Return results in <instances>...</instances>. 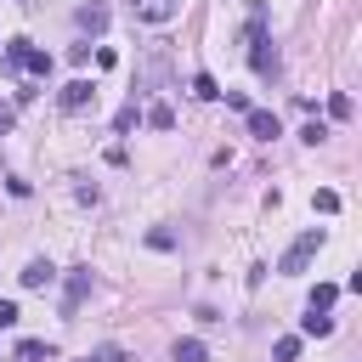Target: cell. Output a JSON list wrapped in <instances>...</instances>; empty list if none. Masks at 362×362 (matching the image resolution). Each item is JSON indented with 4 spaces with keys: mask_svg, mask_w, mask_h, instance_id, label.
Returning a JSON list of instances; mask_svg holds the SVG:
<instances>
[{
    "mask_svg": "<svg viewBox=\"0 0 362 362\" xmlns=\"http://www.w3.org/2000/svg\"><path fill=\"white\" fill-rule=\"evenodd\" d=\"M317 249H322V226H305V232L288 243V255L277 260V272H288V277H294V272H305V266L317 260Z\"/></svg>",
    "mask_w": 362,
    "mask_h": 362,
    "instance_id": "cell-1",
    "label": "cell"
},
{
    "mask_svg": "<svg viewBox=\"0 0 362 362\" xmlns=\"http://www.w3.org/2000/svg\"><path fill=\"white\" fill-rule=\"evenodd\" d=\"M85 294H90V266H74V272H68V283H62V317H74Z\"/></svg>",
    "mask_w": 362,
    "mask_h": 362,
    "instance_id": "cell-2",
    "label": "cell"
},
{
    "mask_svg": "<svg viewBox=\"0 0 362 362\" xmlns=\"http://www.w3.org/2000/svg\"><path fill=\"white\" fill-rule=\"evenodd\" d=\"M57 102H62V113H85V107L96 102V85H90V79H68Z\"/></svg>",
    "mask_w": 362,
    "mask_h": 362,
    "instance_id": "cell-3",
    "label": "cell"
},
{
    "mask_svg": "<svg viewBox=\"0 0 362 362\" xmlns=\"http://www.w3.org/2000/svg\"><path fill=\"white\" fill-rule=\"evenodd\" d=\"M249 62H255V74H260V79H272V74H277V51H272V40H266V34H255V40H249Z\"/></svg>",
    "mask_w": 362,
    "mask_h": 362,
    "instance_id": "cell-4",
    "label": "cell"
},
{
    "mask_svg": "<svg viewBox=\"0 0 362 362\" xmlns=\"http://www.w3.org/2000/svg\"><path fill=\"white\" fill-rule=\"evenodd\" d=\"M130 11H136L141 23H170V17L181 11V0H130Z\"/></svg>",
    "mask_w": 362,
    "mask_h": 362,
    "instance_id": "cell-5",
    "label": "cell"
},
{
    "mask_svg": "<svg viewBox=\"0 0 362 362\" xmlns=\"http://www.w3.org/2000/svg\"><path fill=\"white\" fill-rule=\"evenodd\" d=\"M243 119H249V136H260V141H272V136L283 130V124H277V113H266V107H249Z\"/></svg>",
    "mask_w": 362,
    "mask_h": 362,
    "instance_id": "cell-6",
    "label": "cell"
},
{
    "mask_svg": "<svg viewBox=\"0 0 362 362\" xmlns=\"http://www.w3.org/2000/svg\"><path fill=\"white\" fill-rule=\"evenodd\" d=\"M51 277H57L51 260H28V266H23V288H51Z\"/></svg>",
    "mask_w": 362,
    "mask_h": 362,
    "instance_id": "cell-7",
    "label": "cell"
},
{
    "mask_svg": "<svg viewBox=\"0 0 362 362\" xmlns=\"http://www.w3.org/2000/svg\"><path fill=\"white\" fill-rule=\"evenodd\" d=\"M300 334H305V339H328V334H334V317H322V311H305V317H300Z\"/></svg>",
    "mask_w": 362,
    "mask_h": 362,
    "instance_id": "cell-8",
    "label": "cell"
},
{
    "mask_svg": "<svg viewBox=\"0 0 362 362\" xmlns=\"http://www.w3.org/2000/svg\"><path fill=\"white\" fill-rule=\"evenodd\" d=\"M79 28L85 34H102L107 28V6H79Z\"/></svg>",
    "mask_w": 362,
    "mask_h": 362,
    "instance_id": "cell-9",
    "label": "cell"
},
{
    "mask_svg": "<svg viewBox=\"0 0 362 362\" xmlns=\"http://www.w3.org/2000/svg\"><path fill=\"white\" fill-rule=\"evenodd\" d=\"M175 362H209V345L204 339H175Z\"/></svg>",
    "mask_w": 362,
    "mask_h": 362,
    "instance_id": "cell-10",
    "label": "cell"
},
{
    "mask_svg": "<svg viewBox=\"0 0 362 362\" xmlns=\"http://www.w3.org/2000/svg\"><path fill=\"white\" fill-rule=\"evenodd\" d=\"M147 124H153V130H175V107H170V102H153V107H147Z\"/></svg>",
    "mask_w": 362,
    "mask_h": 362,
    "instance_id": "cell-11",
    "label": "cell"
},
{
    "mask_svg": "<svg viewBox=\"0 0 362 362\" xmlns=\"http://www.w3.org/2000/svg\"><path fill=\"white\" fill-rule=\"evenodd\" d=\"M23 68H28V74H40V79H45V74H51V57H45V51H34V45H28V51H23Z\"/></svg>",
    "mask_w": 362,
    "mask_h": 362,
    "instance_id": "cell-12",
    "label": "cell"
},
{
    "mask_svg": "<svg viewBox=\"0 0 362 362\" xmlns=\"http://www.w3.org/2000/svg\"><path fill=\"white\" fill-rule=\"evenodd\" d=\"M334 300H339V288H334V283H317V288H311V311H328Z\"/></svg>",
    "mask_w": 362,
    "mask_h": 362,
    "instance_id": "cell-13",
    "label": "cell"
},
{
    "mask_svg": "<svg viewBox=\"0 0 362 362\" xmlns=\"http://www.w3.org/2000/svg\"><path fill=\"white\" fill-rule=\"evenodd\" d=\"M272 356H277V362H294V356H300V334H283V339L272 345Z\"/></svg>",
    "mask_w": 362,
    "mask_h": 362,
    "instance_id": "cell-14",
    "label": "cell"
},
{
    "mask_svg": "<svg viewBox=\"0 0 362 362\" xmlns=\"http://www.w3.org/2000/svg\"><path fill=\"white\" fill-rule=\"evenodd\" d=\"M17 356H23V362H40V356H51V345H45V339H23Z\"/></svg>",
    "mask_w": 362,
    "mask_h": 362,
    "instance_id": "cell-15",
    "label": "cell"
},
{
    "mask_svg": "<svg viewBox=\"0 0 362 362\" xmlns=\"http://www.w3.org/2000/svg\"><path fill=\"white\" fill-rule=\"evenodd\" d=\"M192 96H204V102H215L221 90H215V79H209V74H192Z\"/></svg>",
    "mask_w": 362,
    "mask_h": 362,
    "instance_id": "cell-16",
    "label": "cell"
},
{
    "mask_svg": "<svg viewBox=\"0 0 362 362\" xmlns=\"http://www.w3.org/2000/svg\"><path fill=\"white\" fill-rule=\"evenodd\" d=\"M136 124H141V113H136V102H130V107H119V119H113V130L124 136V130H136Z\"/></svg>",
    "mask_w": 362,
    "mask_h": 362,
    "instance_id": "cell-17",
    "label": "cell"
},
{
    "mask_svg": "<svg viewBox=\"0 0 362 362\" xmlns=\"http://www.w3.org/2000/svg\"><path fill=\"white\" fill-rule=\"evenodd\" d=\"M311 204H317V209H322V215H334V209H339V192H334V187H322V192H317V198H311Z\"/></svg>",
    "mask_w": 362,
    "mask_h": 362,
    "instance_id": "cell-18",
    "label": "cell"
},
{
    "mask_svg": "<svg viewBox=\"0 0 362 362\" xmlns=\"http://www.w3.org/2000/svg\"><path fill=\"white\" fill-rule=\"evenodd\" d=\"M328 113H334V119H351V96H345V90H339V96H328Z\"/></svg>",
    "mask_w": 362,
    "mask_h": 362,
    "instance_id": "cell-19",
    "label": "cell"
},
{
    "mask_svg": "<svg viewBox=\"0 0 362 362\" xmlns=\"http://www.w3.org/2000/svg\"><path fill=\"white\" fill-rule=\"evenodd\" d=\"M147 243H153V249H175V232H164V226H153V232H147Z\"/></svg>",
    "mask_w": 362,
    "mask_h": 362,
    "instance_id": "cell-20",
    "label": "cell"
},
{
    "mask_svg": "<svg viewBox=\"0 0 362 362\" xmlns=\"http://www.w3.org/2000/svg\"><path fill=\"white\" fill-rule=\"evenodd\" d=\"M90 362H124V351H119V345H102V351H96Z\"/></svg>",
    "mask_w": 362,
    "mask_h": 362,
    "instance_id": "cell-21",
    "label": "cell"
},
{
    "mask_svg": "<svg viewBox=\"0 0 362 362\" xmlns=\"http://www.w3.org/2000/svg\"><path fill=\"white\" fill-rule=\"evenodd\" d=\"M11 322H17V305H11V300H0V328H11Z\"/></svg>",
    "mask_w": 362,
    "mask_h": 362,
    "instance_id": "cell-22",
    "label": "cell"
},
{
    "mask_svg": "<svg viewBox=\"0 0 362 362\" xmlns=\"http://www.w3.org/2000/svg\"><path fill=\"white\" fill-rule=\"evenodd\" d=\"M11 119H17V113H11V102H0V136L11 130Z\"/></svg>",
    "mask_w": 362,
    "mask_h": 362,
    "instance_id": "cell-23",
    "label": "cell"
},
{
    "mask_svg": "<svg viewBox=\"0 0 362 362\" xmlns=\"http://www.w3.org/2000/svg\"><path fill=\"white\" fill-rule=\"evenodd\" d=\"M23 6H28V0H23Z\"/></svg>",
    "mask_w": 362,
    "mask_h": 362,
    "instance_id": "cell-24",
    "label": "cell"
}]
</instances>
